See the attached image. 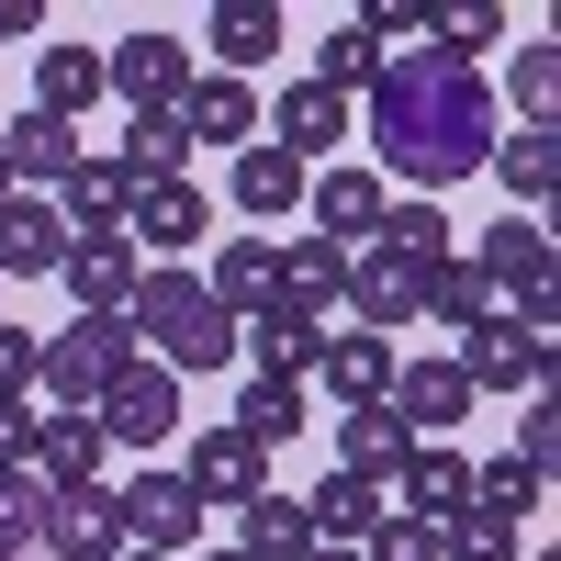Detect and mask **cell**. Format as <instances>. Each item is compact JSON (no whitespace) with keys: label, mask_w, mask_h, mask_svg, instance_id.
Here are the masks:
<instances>
[{"label":"cell","mask_w":561,"mask_h":561,"mask_svg":"<svg viewBox=\"0 0 561 561\" xmlns=\"http://www.w3.org/2000/svg\"><path fill=\"white\" fill-rule=\"evenodd\" d=\"M359 124H370V158H382L393 180H415L427 203L449 192V180H472L494 158V135H505L483 68H449L438 45H393L382 79L359 90Z\"/></svg>","instance_id":"obj_1"},{"label":"cell","mask_w":561,"mask_h":561,"mask_svg":"<svg viewBox=\"0 0 561 561\" xmlns=\"http://www.w3.org/2000/svg\"><path fill=\"white\" fill-rule=\"evenodd\" d=\"M124 325H135V348H158V370H225L248 337H237V314H214V293H203V270H147L124 293Z\"/></svg>","instance_id":"obj_2"},{"label":"cell","mask_w":561,"mask_h":561,"mask_svg":"<svg viewBox=\"0 0 561 561\" xmlns=\"http://www.w3.org/2000/svg\"><path fill=\"white\" fill-rule=\"evenodd\" d=\"M135 359L147 348H135L124 314H68L57 337H45V359H34V404H102V382H124Z\"/></svg>","instance_id":"obj_3"},{"label":"cell","mask_w":561,"mask_h":561,"mask_svg":"<svg viewBox=\"0 0 561 561\" xmlns=\"http://www.w3.org/2000/svg\"><path fill=\"white\" fill-rule=\"evenodd\" d=\"M102 449H169L180 438V415H192V393H180V370H158V359H135L124 382H102Z\"/></svg>","instance_id":"obj_4"},{"label":"cell","mask_w":561,"mask_h":561,"mask_svg":"<svg viewBox=\"0 0 561 561\" xmlns=\"http://www.w3.org/2000/svg\"><path fill=\"white\" fill-rule=\"evenodd\" d=\"M192 45H180V34H124V45H102V90H113V102L124 113H180V102H192Z\"/></svg>","instance_id":"obj_5"},{"label":"cell","mask_w":561,"mask_h":561,"mask_svg":"<svg viewBox=\"0 0 561 561\" xmlns=\"http://www.w3.org/2000/svg\"><path fill=\"white\" fill-rule=\"evenodd\" d=\"M460 382H472V404H483V393H505V404H517V393H539V382H550V337H528L517 314L460 325Z\"/></svg>","instance_id":"obj_6"},{"label":"cell","mask_w":561,"mask_h":561,"mask_svg":"<svg viewBox=\"0 0 561 561\" xmlns=\"http://www.w3.org/2000/svg\"><path fill=\"white\" fill-rule=\"evenodd\" d=\"M113 505H124V550H169V561H192V539H203V505H192V483L180 472H135V483H113Z\"/></svg>","instance_id":"obj_7"},{"label":"cell","mask_w":561,"mask_h":561,"mask_svg":"<svg viewBox=\"0 0 561 561\" xmlns=\"http://www.w3.org/2000/svg\"><path fill=\"white\" fill-rule=\"evenodd\" d=\"M180 483H192L203 517H237V505H259V494H270V449H259V438H237V427H203V438H192V460H180Z\"/></svg>","instance_id":"obj_8"},{"label":"cell","mask_w":561,"mask_h":561,"mask_svg":"<svg viewBox=\"0 0 561 561\" xmlns=\"http://www.w3.org/2000/svg\"><path fill=\"white\" fill-rule=\"evenodd\" d=\"M203 192H192V180H135V192H124V248L135 259H147V270H169L180 248H203Z\"/></svg>","instance_id":"obj_9"},{"label":"cell","mask_w":561,"mask_h":561,"mask_svg":"<svg viewBox=\"0 0 561 561\" xmlns=\"http://www.w3.org/2000/svg\"><path fill=\"white\" fill-rule=\"evenodd\" d=\"M23 472H34L45 494H68V483H102V415H90V404H34Z\"/></svg>","instance_id":"obj_10"},{"label":"cell","mask_w":561,"mask_h":561,"mask_svg":"<svg viewBox=\"0 0 561 561\" xmlns=\"http://www.w3.org/2000/svg\"><path fill=\"white\" fill-rule=\"evenodd\" d=\"M348 124H359V102H337L325 79H293V90H280V102L259 113V135H270L280 158H304V169H314V158L337 169V135H348Z\"/></svg>","instance_id":"obj_11"},{"label":"cell","mask_w":561,"mask_h":561,"mask_svg":"<svg viewBox=\"0 0 561 561\" xmlns=\"http://www.w3.org/2000/svg\"><path fill=\"white\" fill-rule=\"evenodd\" d=\"M382 203H393V192H382V169H348V158L304 180V214H314V237H325V248H370V237H382Z\"/></svg>","instance_id":"obj_12"},{"label":"cell","mask_w":561,"mask_h":561,"mask_svg":"<svg viewBox=\"0 0 561 561\" xmlns=\"http://www.w3.org/2000/svg\"><path fill=\"white\" fill-rule=\"evenodd\" d=\"M472 270H483V293H494V304H528V293H561V280H550V225H539V214H505V225H483Z\"/></svg>","instance_id":"obj_13"},{"label":"cell","mask_w":561,"mask_h":561,"mask_svg":"<svg viewBox=\"0 0 561 561\" xmlns=\"http://www.w3.org/2000/svg\"><path fill=\"white\" fill-rule=\"evenodd\" d=\"M382 404L404 415V438L427 449V438H449L460 415H472V382H460V359H393V393Z\"/></svg>","instance_id":"obj_14"},{"label":"cell","mask_w":561,"mask_h":561,"mask_svg":"<svg viewBox=\"0 0 561 561\" xmlns=\"http://www.w3.org/2000/svg\"><path fill=\"white\" fill-rule=\"evenodd\" d=\"M415 293H427V270H415V259H393L382 237H370V248H348V314L370 325V337L415 325Z\"/></svg>","instance_id":"obj_15"},{"label":"cell","mask_w":561,"mask_h":561,"mask_svg":"<svg viewBox=\"0 0 561 561\" xmlns=\"http://www.w3.org/2000/svg\"><path fill=\"white\" fill-rule=\"evenodd\" d=\"M270 314L337 325V314H348V248H325V237H280V304H270Z\"/></svg>","instance_id":"obj_16"},{"label":"cell","mask_w":561,"mask_h":561,"mask_svg":"<svg viewBox=\"0 0 561 561\" xmlns=\"http://www.w3.org/2000/svg\"><path fill=\"white\" fill-rule=\"evenodd\" d=\"M34 550H57V561H113V550H124V505H113V483L45 494V539H34Z\"/></svg>","instance_id":"obj_17"},{"label":"cell","mask_w":561,"mask_h":561,"mask_svg":"<svg viewBox=\"0 0 561 561\" xmlns=\"http://www.w3.org/2000/svg\"><path fill=\"white\" fill-rule=\"evenodd\" d=\"M57 280H68V304H79V314H124V293L147 280V259L124 248V225H102V237H68Z\"/></svg>","instance_id":"obj_18"},{"label":"cell","mask_w":561,"mask_h":561,"mask_svg":"<svg viewBox=\"0 0 561 561\" xmlns=\"http://www.w3.org/2000/svg\"><path fill=\"white\" fill-rule=\"evenodd\" d=\"M304 158H280L270 147V135H259V147H237V169H225V192H237V214H248V237H259V225H293L304 214Z\"/></svg>","instance_id":"obj_19"},{"label":"cell","mask_w":561,"mask_h":561,"mask_svg":"<svg viewBox=\"0 0 561 561\" xmlns=\"http://www.w3.org/2000/svg\"><path fill=\"white\" fill-rule=\"evenodd\" d=\"M314 382H325V404H382L393 393V337H370V325H325V359H314Z\"/></svg>","instance_id":"obj_20"},{"label":"cell","mask_w":561,"mask_h":561,"mask_svg":"<svg viewBox=\"0 0 561 561\" xmlns=\"http://www.w3.org/2000/svg\"><path fill=\"white\" fill-rule=\"evenodd\" d=\"M203 293H214V314H270L280 304V237H225L214 248V270H203Z\"/></svg>","instance_id":"obj_21"},{"label":"cell","mask_w":561,"mask_h":561,"mask_svg":"<svg viewBox=\"0 0 561 561\" xmlns=\"http://www.w3.org/2000/svg\"><path fill=\"white\" fill-rule=\"evenodd\" d=\"M393 494H404L393 517H415V528H460V505H472V460H460L449 438H427V449L393 472Z\"/></svg>","instance_id":"obj_22"},{"label":"cell","mask_w":561,"mask_h":561,"mask_svg":"<svg viewBox=\"0 0 561 561\" xmlns=\"http://www.w3.org/2000/svg\"><path fill=\"white\" fill-rule=\"evenodd\" d=\"M0 158H12V192H45V203H57V180L79 169V124H57V113H12V124H0Z\"/></svg>","instance_id":"obj_23"},{"label":"cell","mask_w":561,"mask_h":561,"mask_svg":"<svg viewBox=\"0 0 561 561\" xmlns=\"http://www.w3.org/2000/svg\"><path fill=\"white\" fill-rule=\"evenodd\" d=\"M494 180H505V214H539L550 192H561V124H517V135H494V158H483Z\"/></svg>","instance_id":"obj_24"},{"label":"cell","mask_w":561,"mask_h":561,"mask_svg":"<svg viewBox=\"0 0 561 561\" xmlns=\"http://www.w3.org/2000/svg\"><path fill=\"white\" fill-rule=\"evenodd\" d=\"M57 259H68V214L45 192H12V203H0V280H34Z\"/></svg>","instance_id":"obj_25"},{"label":"cell","mask_w":561,"mask_h":561,"mask_svg":"<svg viewBox=\"0 0 561 561\" xmlns=\"http://www.w3.org/2000/svg\"><path fill=\"white\" fill-rule=\"evenodd\" d=\"M404 460H415V438H404V415H393V404H348V415H337V472L393 483Z\"/></svg>","instance_id":"obj_26"},{"label":"cell","mask_w":561,"mask_h":561,"mask_svg":"<svg viewBox=\"0 0 561 561\" xmlns=\"http://www.w3.org/2000/svg\"><path fill=\"white\" fill-rule=\"evenodd\" d=\"M203 45H214V79H259L280 57V12L270 0H225V12L203 23Z\"/></svg>","instance_id":"obj_27"},{"label":"cell","mask_w":561,"mask_h":561,"mask_svg":"<svg viewBox=\"0 0 561 561\" xmlns=\"http://www.w3.org/2000/svg\"><path fill=\"white\" fill-rule=\"evenodd\" d=\"M370 517H382V483H359V472H325V483L304 494L314 550H359V539H370Z\"/></svg>","instance_id":"obj_28"},{"label":"cell","mask_w":561,"mask_h":561,"mask_svg":"<svg viewBox=\"0 0 561 561\" xmlns=\"http://www.w3.org/2000/svg\"><path fill=\"white\" fill-rule=\"evenodd\" d=\"M90 102H102V45H34V113L79 124Z\"/></svg>","instance_id":"obj_29"},{"label":"cell","mask_w":561,"mask_h":561,"mask_svg":"<svg viewBox=\"0 0 561 561\" xmlns=\"http://www.w3.org/2000/svg\"><path fill=\"white\" fill-rule=\"evenodd\" d=\"M180 124H192V147H259V90L248 79H192Z\"/></svg>","instance_id":"obj_30"},{"label":"cell","mask_w":561,"mask_h":561,"mask_svg":"<svg viewBox=\"0 0 561 561\" xmlns=\"http://www.w3.org/2000/svg\"><path fill=\"white\" fill-rule=\"evenodd\" d=\"M539 494H550V472H539V460H517V449H505V460H483V472H472V517L517 539V528L539 517Z\"/></svg>","instance_id":"obj_31"},{"label":"cell","mask_w":561,"mask_h":561,"mask_svg":"<svg viewBox=\"0 0 561 561\" xmlns=\"http://www.w3.org/2000/svg\"><path fill=\"white\" fill-rule=\"evenodd\" d=\"M124 192H135V180H124L113 158H90V147H79V169L57 180V214H68V237H102V225H124Z\"/></svg>","instance_id":"obj_32"},{"label":"cell","mask_w":561,"mask_h":561,"mask_svg":"<svg viewBox=\"0 0 561 561\" xmlns=\"http://www.w3.org/2000/svg\"><path fill=\"white\" fill-rule=\"evenodd\" d=\"M225 550H248V561H304V550H314L304 494H259V505H237V539H225Z\"/></svg>","instance_id":"obj_33"},{"label":"cell","mask_w":561,"mask_h":561,"mask_svg":"<svg viewBox=\"0 0 561 561\" xmlns=\"http://www.w3.org/2000/svg\"><path fill=\"white\" fill-rule=\"evenodd\" d=\"M113 169L124 180H192V124H180V113H135Z\"/></svg>","instance_id":"obj_34"},{"label":"cell","mask_w":561,"mask_h":561,"mask_svg":"<svg viewBox=\"0 0 561 561\" xmlns=\"http://www.w3.org/2000/svg\"><path fill=\"white\" fill-rule=\"evenodd\" d=\"M304 415H314V393H304V382H270V370H248V404L225 415V427L259 438V449H280V438H304Z\"/></svg>","instance_id":"obj_35"},{"label":"cell","mask_w":561,"mask_h":561,"mask_svg":"<svg viewBox=\"0 0 561 561\" xmlns=\"http://www.w3.org/2000/svg\"><path fill=\"white\" fill-rule=\"evenodd\" d=\"M382 248L415 259V270H438V259H460V225H449L427 192H404V203H382Z\"/></svg>","instance_id":"obj_36"},{"label":"cell","mask_w":561,"mask_h":561,"mask_svg":"<svg viewBox=\"0 0 561 561\" xmlns=\"http://www.w3.org/2000/svg\"><path fill=\"white\" fill-rule=\"evenodd\" d=\"M237 337H259L270 382H314V359H325V325H304V314H259V325H237Z\"/></svg>","instance_id":"obj_37"},{"label":"cell","mask_w":561,"mask_h":561,"mask_svg":"<svg viewBox=\"0 0 561 561\" xmlns=\"http://www.w3.org/2000/svg\"><path fill=\"white\" fill-rule=\"evenodd\" d=\"M415 314L483 325V314H494V293H483V270H472V259H438V270H427V293H415Z\"/></svg>","instance_id":"obj_38"},{"label":"cell","mask_w":561,"mask_h":561,"mask_svg":"<svg viewBox=\"0 0 561 561\" xmlns=\"http://www.w3.org/2000/svg\"><path fill=\"white\" fill-rule=\"evenodd\" d=\"M34 539H45V483L23 472V460H0V550L23 561Z\"/></svg>","instance_id":"obj_39"},{"label":"cell","mask_w":561,"mask_h":561,"mask_svg":"<svg viewBox=\"0 0 561 561\" xmlns=\"http://www.w3.org/2000/svg\"><path fill=\"white\" fill-rule=\"evenodd\" d=\"M359 561H449V528H415V517H370V539H359Z\"/></svg>","instance_id":"obj_40"},{"label":"cell","mask_w":561,"mask_h":561,"mask_svg":"<svg viewBox=\"0 0 561 561\" xmlns=\"http://www.w3.org/2000/svg\"><path fill=\"white\" fill-rule=\"evenodd\" d=\"M561 102V45H517V124H550Z\"/></svg>","instance_id":"obj_41"},{"label":"cell","mask_w":561,"mask_h":561,"mask_svg":"<svg viewBox=\"0 0 561 561\" xmlns=\"http://www.w3.org/2000/svg\"><path fill=\"white\" fill-rule=\"evenodd\" d=\"M550 449H561V404H550V382H539V393H517V460L550 472Z\"/></svg>","instance_id":"obj_42"},{"label":"cell","mask_w":561,"mask_h":561,"mask_svg":"<svg viewBox=\"0 0 561 561\" xmlns=\"http://www.w3.org/2000/svg\"><path fill=\"white\" fill-rule=\"evenodd\" d=\"M34 359H45V337L0 314V393H23V404H34Z\"/></svg>","instance_id":"obj_43"},{"label":"cell","mask_w":561,"mask_h":561,"mask_svg":"<svg viewBox=\"0 0 561 561\" xmlns=\"http://www.w3.org/2000/svg\"><path fill=\"white\" fill-rule=\"evenodd\" d=\"M23 438H34V404H23V393H0V460H23Z\"/></svg>","instance_id":"obj_44"},{"label":"cell","mask_w":561,"mask_h":561,"mask_svg":"<svg viewBox=\"0 0 561 561\" xmlns=\"http://www.w3.org/2000/svg\"><path fill=\"white\" fill-rule=\"evenodd\" d=\"M45 23V0H0V45H12V34H34Z\"/></svg>","instance_id":"obj_45"},{"label":"cell","mask_w":561,"mask_h":561,"mask_svg":"<svg viewBox=\"0 0 561 561\" xmlns=\"http://www.w3.org/2000/svg\"><path fill=\"white\" fill-rule=\"evenodd\" d=\"M304 561H359V550H304Z\"/></svg>","instance_id":"obj_46"},{"label":"cell","mask_w":561,"mask_h":561,"mask_svg":"<svg viewBox=\"0 0 561 561\" xmlns=\"http://www.w3.org/2000/svg\"><path fill=\"white\" fill-rule=\"evenodd\" d=\"M113 561H169V550H113Z\"/></svg>","instance_id":"obj_47"},{"label":"cell","mask_w":561,"mask_h":561,"mask_svg":"<svg viewBox=\"0 0 561 561\" xmlns=\"http://www.w3.org/2000/svg\"><path fill=\"white\" fill-rule=\"evenodd\" d=\"M0 203H12V158H0Z\"/></svg>","instance_id":"obj_48"},{"label":"cell","mask_w":561,"mask_h":561,"mask_svg":"<svg viewBox=\"0 0 561 561\" xmlns=\"http://www.w3.org/2000/svg\"><path fill=\"white\" fill-rule=\"evenodd\" d=\"M203 561H248V550H203Z\"/></svg>","instance_id":"obj_49"},{"label":"cell","mask_w":561,"mask_h":561,"mask_svg":"<svg viewBox=\"0 0 561 561\" xmlns=\"http://www.w3.org/2000/svg\"><path fill=\"white\" fill-rule=\"evenodd\" d=\"M0 293H12V280H0Z\"/></svg>","instance_id":"obj_50"},{"label":"cell","mask_w":561,"mask_h":561,"mask_svg":"<svg viewBox=\"0 0 561 561\" xmlns=\"http://www.w3.org/2000/svg\"><path fill=\"white\" fill-rule=\"evenodd\" d=\"M0 561H12V550H0Z\"/></svg>","instance_id":"obj_51"}]
</instances>
